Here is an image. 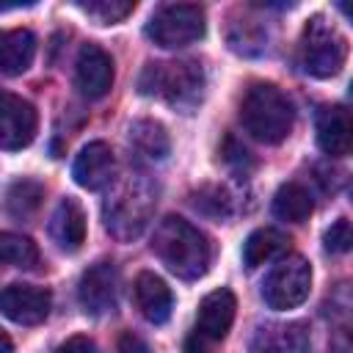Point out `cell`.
I'll return each mask as SVG.
<instances>
[{"label":"cell","instance_id":"7a4b0ae2","mask_svg":"<svg viewBox=\"0 0 353 353\" xmlns=\"http://www.w3.org/2000/svg\"><path fill=\"white\" fill-rule=\"evenodd\" d=\"M245 132L262 143H281L292 132L295 110L290 97L273 83H254L240 102Z\"/></svg>","mask_w":353,"mask_h":353},{"label":"cell","instance_id":"44dd1931","mask_svg":"<svg viewBox=\"0 0 353 353\" xmlns=\"http://www.w3.org/2000/svg\"><path fill=\"white\" fill-rule=\"evenodd\" d=\"M314 210L312 193L301 182H284L273 196V215L287 223H303Z\"/></svg>","mask_w":353,"mask_h":353},{"label":"cell","instance_id":"277c9868","mask_svg":"<svg viewBox=\"0 0 353 353\" xmlns=\"http://www.w3.org/2000/svg\"><path fill=\"white\" fill-rule=\"evenodd\" d=\"M154 188L141 179V176H130L124 179L113 196H108L105 201V226L113 237L119 240H130V237H138L146 223H149V215L154 210Z\"/></svg>","mask_w":353,"mask_h":353},{"label":"cell","instance_id":"4fadbf2b","mask_svg":"<svg viewBox=\"0 0 353 353\" xmlns=\"http://www.w3.org/2000/svg\"><path fill=\"white\" fill-rule=\"evenodd\" d=\"M234 309H237V301H234L232 290L221 287V290L207 292L199 303L196 334L207 342H221L234 323Z\"/></svg>","mask_w":353,"mask_h":353},{"label":"cell","instance_id":"603a6c76","mask_svg":"<svg viewBox=\"0 0 353 353\" xmlns=\"http://www.w3.org/2000/svg\"><path fill=\"white\" fill-rule=\"evenodd\" d=\"M36 262H39V248L30 237L14 234V232H0V265L33 268Z\"/></svg>","mask_w":353,"mask_h":353},{"label":"cell","instance_id":"8992f818","mask_svg":"<svg viewBox=\"0 0 353 353\" xmlns=\"http://www.w3.org/2000/svg\"><path fill=\"white\" fill-rule=\"evenodd\" d=\"M204 30H207L204 8L196 3H168L157 8L146 25V36L165 50L193 44L204 36Z\"/></svg>","mask_w":353,"mask_h":353},{"label":"cell","instance_id":"9c48e42d","mask_svg":"<svg viewBox=\"0 0 353 353\" xmlns=\"http://www.w3.org/2000/svg\"><path fill=\"white\" fill-rule=\"evenodd\" d=\"M116 295H119V273L110 262H97L91 265L77 284V301L85 314H108L116 309Z\"/></svg>","mask_w":353,"mask_h":353},{"label":"cell","instance_id":"2e32d148","mask_svg":"<svg viewBox=\"0 0 353 353\" xmlns=\"http://www.w3.org/2000/svg\"><path fill=\"white\" fill-rule=\"evenodd\" d=\"M50 237L58 243L61 251L74 254L85 240V215L74 199H61L50 218Z\"/></svg>","mask_w":353,"mask_h":353},{"label":"cell","instance_id":"ba28073f","mask_svg":"<svg viewBox=\"0 0 353 353\" xmlns=\"http://www.w3.org/2000/svg\"><path fill=\"white\" fill-rule=\"evenodd\" d=\"M36 127L39 116L28 99L17 94H0V149H25L36 138Z\"/></svg>","mask_w":353,"mask_h":353},{"label":"cell","instance_id":"7402d4cb","mask_svg":"<svg viewBox=\"0 0 353 353\" xmlns=\"http://www.w3.org/2000/svg\"><path fill=\"white\" fill-rule=\"evenodd\" d=\"M41 201H44V185L39 182V179H17L11 188H8V193H6V212L11 215V218H17V221H25V218H30V215H36V210L41 207Z\"/></svg>","mask_w":353,"mask_h":353},{"label":"cell","instance_id":"d4e9b609","mask_svg":"<svg viewBox=\"0 0 353 353\" xmlns=\"http://www.w3.org/2000/svg\"><path fill=\"white\" fill-rule=\"evenodd\" d=\"M323 243H325V248H328L331 254H345V251H350V243H353L350 221H347V218H339V221H334V223L325 229V234H323Z\"/></svg>","mask_w":353,"mask_h":353},{"label":"cell","instance_id":"5b68a950","mask_svg":"<svg viewBox=\"0 0 353 353\" xmlns=\"http://www.w3.org/2000/svg\"><path fill=\"white\" fill-rule=\"evenodd\" d=\"M347 39L325 17H312L301 36V63L312 77H334L345 66Z\"/></svg>","mask_w":353,"mask_h":353},{"label":"cell","instance_id":"9a60e30c","mask_svg":"<svg viewBox=\"0 0 353 353\" xmlns=\"http://www.w3.org/2000/svg\"><path fill=\"white\" fill-rule=\"evenodd\" d=\"M317 143L331 157L350 152V113L345 105H328L317 113Z\"/></svg>","mask_w":353,"mask_h":353},{"label":"cell","instance_id":"52a82bcc","mask_svg":"<svg viewBox=\"0 0 353 353\" xmlns=\"http://www.w3.org/2000/svg\"><path fill=\"white\" fill-rule=\"evenodd\" d=\"M312 290V265L292 254L273 265V270L265 276L262 298L270 309H295L309 298Z\"/></svg>","mask_w":353,"mask_h":353},{"label":"cell","instance_id":"4316f807","mask_svg":"<svg viewBox=\"0 0 353 353\" xmlns=\"http://www.w3.org/2000/svg\"><path fill=\"white\" fill-rule=\"evenodd\" d=\"M119 353H149V347H146V342H143L138 334L124 331V334L119 336Z\"/></svg>","mask_w":353,"mask_h":353},{"label":"cell","instance_id":"3957f363","mask_svg":"<svg viewBox=\"0 0 353 353\" xmlns=\"http://www.w3.org/2000/svg\"><path fill=\"white\" fill-rule=\"evenodd\" d=\"M138 91L146 97H157L179 110H190L204 97V69L199 61L146 63L138 77Z\"/></svg>","mask_w":353,"mask_h":353},{"label":"cell","instance_id":"5bb4252c","mask_svg":"<svg viewBox=\"0 0 353 353\" xmlns=\"http://www.w3.org/2000/svg\"><path fill=\"white\" fill-rule=\"evenodd\" d=\"M132 295H135V306L138 312L154 323V325H163L168 317H171V306H174V295L168 290V284L152 273V270H143L135 276V284H132Z\"/></svg>","mask_w":353,"mask_h":353},{"label":"cell","instance_id":"d6986e66","mask_svg":"<svg viewBox=\"0 0 353 353\" xmlns=\"http://www.w3.org/2000/svg\"><path fill=\"white\" fill-rule=\"evenodd\" d=\"M290 248V237L273 226H265V229H256L245 237L243 243V265L245 268H256V265H265L270 259H276L279 254H284Z\"/></svg>","mask_w":353,"mask_h":353},{"label":"cell","instance_id":"7c38bea8","mask_svg":"<svg viewBox=\"0 0 353 353\" xmlns=\"http://www.w3.org/2000/svg\"><path fill=\"white\" fill-rule=\"evenodd\" d=\"M72 176L85 190H102L116 176V154L105 141H91L72 163Z\"/></svg>","mask_w":353,"mask_h":353},{"label":"cell","instance_id":"8fae6325","mask_svg":"<svg viewBox=\"0 0 353 353\" xmlns=\"http://www.w3.org/2000/svg\"><path fill=\"white\" fill-rule=\"evenodd\" d=\"M74 83L85 99H102L113 85V58L99 44H83L74 63Z\"/></svg>","mask_w":353,"mask_h":353},{"label":"cell","instance_id":"83f0119b","mask_svg":"<svg viewBox=\"0 0 353 353\" xmlns=\"http://www.w3.org/2000/svg\"><path fill=\"white\" fill-rule=\"evenodd\" d=\"M0 353H14V345H11V336L0 328Z\"/></svg>","mask_w":353,"mask_h":353},{"label":"cell","instance_id":"484cf974","mask_svg":"<svg viewBox=\"0 0 353 353\" xmlns=\"http://www.w3.org/2000/svg\"><path fill=\"white\" fill-rule=\"evenodd\" d=\"M55 353H99V347L88 336H69L63 345H58Z\"/></svg>","mask_w":353,"mask_h":353},{"label":"cell","instance_id":"cb8c5ba5","mask_svg":"<svg viewBox=\"0 0 353 353\" xmlns=\"http://www.w3.org/2000/svg\"><path fill=\"white\" fill-rule=\"evenodd\" d=\"M77 8L91 19H97L99 25H119L135 11V3L132 0H88V3H77Z\"/></svg>","mask_w":353,"mask_h":353},{"label":"cell","instance_id":"30bf717a","mask_svg":"<svg viewBox=\"0 0 353 353\" xmlns=\"http://www.w3.org/2000/svg\"><path fill=\"white\" fill-rule=\"evenodd\" d=\"M52 295L33 284H8L0 290V312L19 325H39L50 314Z\"/></svg>","mask_w":353,"mask_h":353},{"label":"cell","instance_id":"ac0fdd59","mask_svg":"<svg viewBox=\"0 0 353 353\" xmlns=\"http://www.w3.org/2000/svg\"><path fill=\"white\" fill-rule=\"evenodd\" d=\"M36 58V36L28 28L0 30V72L22 74Z\"/></svg>","mask_w":353,"mask_h":353},{"label":"cell","instance_id":"ffe728a7","mask_svg":"<svg viewBox=\"0 0 353 353\" xmlns=\"http://www.w3.org/2000/svg\"><path fill=\"white\" fill-rule=\"evenodd\" d=\"M130 146L146 160H163L171 149V138L160 121L138 119L130 124Z\"/></svg>","mask_w":353,"mask_h":353},{"label":"cell","instance_id":"e0dca14e","mask_svg":"<svg viewBox=\"0 0 353 353\" xmlns=\"http://www.w3.org/2000/svg\"><path fill=\"white\" fill-rule=\"evenodd\" d=\"M254 353H306L309 336L303 323L284 325H262L254 336Z\"/></svg>","mask_w":353,"mask_h":353},{"label":"cell","instance_id":"6da1fadb","mask_svg":"<svg viewBox=\"0 0 353 353\" xmlns=\"http://www.w3.org/2000/svg\"><path fill=\"white\" fill-rule=\"evenodd\" d=\"M152 251L176 279L185 281L201 279L210 270V259H212L207 234L179 215H165L157 223L152 237Z\"/></svg>","mask_w":353,"mask_h":353}]
</instances>
